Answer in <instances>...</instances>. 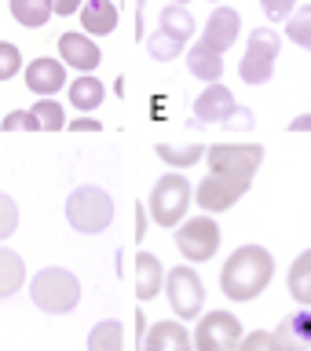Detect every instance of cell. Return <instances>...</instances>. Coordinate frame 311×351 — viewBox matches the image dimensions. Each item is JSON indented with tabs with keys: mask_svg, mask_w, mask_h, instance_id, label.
<instances>
[{
	"mask_svg": "<svg viewBox=\"0 0 311 351\" xmlns=\"http://www.w3.org/2000/svg\"><path fill=\"white\" fill-rule=\"evenodd\" d=\"M286 285H290V296L301 307H311V249H304L301 256L290 263V274H286Z\"/></svg>",
	"mask_w": 311,
	"mask_h": 351,
	"instance_id": "obj_24",
	"label": "cell"
},
{
	"mask_svg": "<svg viewBox=\"0 0 311 351\" xmlns=\"http://www.w3.org/2000/svg\"><path fill=\"white\" fill-rule=\"evenodd\" d=\"M22 66V51L11 40H0V81H11Z\"/></svg>",
	"mask_w": 311,
	"mask_h": 351,
	"instance_id": "obj_32",
	"label": "cell"
},
{
	"mask_svg": "<svg viewBox=\"0 0 311 351\" xmlns=\"http://www.w3.org/2000/svg\"><path fill=\"white\" fill-rule=\"evenodd\" d=\"M66 128L70 132H103V125L95 117H73V121H66Z\"/></svg>",
	"mask_w": 311,
	"mask_h": 351,
	"instance_id": "obj_37",
	"label": "cell"
},
{
	"mask_svg": "<svg viewBox=\"0 0 311 351\" xmlns=\"http://www.w3.org/2000/svg\"><path fill=\"white\" fill-rule=\"evenodd\" d=\"M183 44H187V40H180V37H172V33L158 29V33L147 40V51H150V59H158V62H172V59H180V55H183Z\"/></svg>",
	"mask_w": 311,
	"mask_h": 351,
	"instance_id": "obj_27",
	"label": "cell"
},
{
	"mask_svg": "<svg viewBox=\"0 0 311 351\" xmlns=\"http://www.w3.org/2000/svg\"><path fill=\"white\" fill-rule=\"evenodd\" d=\"M282 326L290 329V333L301 340V344L311 348V307H297L290 318H282Z\"/></svg>",
	"mask_w": 311,
	"mask_h": 351,
	"instance_id": "obj_30",
	"label": "cell"
},
{
	"mask_svg": "<svg viewBox=\"0 0 311 351\" xmlns=\"http://www.w3.org/2000/svg\"><path fill=\"white\" fill-rule=\"evenodd\" d=\"M22 285H26V260L15 249L0 245V300L15 296Z\"/></svg>",
	"mask_w": 311,
	"mask_h": 351,
	"instance_id": "obj_21",
	"label": "cell"
},
{
	"mask_svg": "<svg viewBox=\"0 0 311 351\" xmlns=\"http://www.w3.org/2000/svg\"><path fill=\"white\" fill-rule=\"evenodd\" d=\"M205 161H209V172L246 176V180H253L264 165V147L260 143H213V147L205 150Z\"/></svg>",
	"mask_w": 311,
	"mask_h": 351,
	"instance_id": "obj_9",
	"label": "cell"
},
{
	"mask_svg": "<svg viewBox=\"0 0 311 351\" xmlns=\"http://www.w3.org/2000/svg\"><path fill=\"white\" fill-rule=\"evenodd\" d=\"M30 296L44 315H70L81 304V282L66 267H44L30 278Z\"/></svg>",
	"mask_w": 311,
	"mask_h": 351,
	"instance_id": "obj_3",
	"label": "cell"
},
{
	"mask_svg": "<svg viewBox=\"0 0 311 351\" xmlns=\"http://www.w3.org/2000/svg\"><path fill=\"white\" fill-rule=\"evenodd\" d=\"M22 81H26V88L37 99H51L55 92L66 88V62L62 59H48V55H44V59H33L26 66V77H22Z\"/></svg>",
	"mask_w": 311,
	"mask_h": 351,
	"instance_id": "obj_12",
	"label": "cell"
},
{
	"mask_svg": "<svg viewBox=\"0 0 311 351\" xmlns=\"http://www.w3.org/2000/svg\"><path fill=\"white\" fill-rule=\"evenodd\" d=\"M4 132H41V121L33 117V110H11L8 117H0Z\"/></svg>",
	"mask_w": 311,
	"mask_h": 351,
	"instance_id": "obj_31",
	"label": "cell"
},
{
	"mask_svg": "<svg viewBox=\"0 0 311 351\" xmlns=\"http://www.w3.org/2000/svg\"><path fill=\"white\" fill-rule=\"evenodd\" d=\"M282 51L279 29H253L249 33V48L238 62V73L246 84H268L275 77V59Z\"/></svg>",
	"mask_w": 311,
	"mask_h": 351,
	"instance_id": "obj_8",
	"label": "cell"
},
{
	"mask_svg": "<svg viewBox=\"0 0 311 351\" xmlns=\"http://www.w3.org/2000/svg\"><path fill=\"white\" fill-rule=\"evenodd\" d=\"M205 150L209 147H202V143H158V147H154V154H158V158L169 165L172 172L194 169V165L205 158Z\"/></svg>",
	"mask_w": 311,
	"mask_h": 351,
	"instance_id": "obj_20",
	"label": "cell"
},
{
	"mask_svg": "<svg viewBox=\"0 0 311 351\" xmlns=\"http://www.w3.org/2000/svg\"><path fill=\"white\" fill-rule=\"evenodd\" d=\"M209 4H220V0H209Z\"/></svg>",
	"mask_w": 311,
	"mask_h": 351,
	"instance_id": "obj_41",
	"label": "cell"
},
{
	"mask_svg": "<svg viewBox=\"0 0 311 351\" xmlns=\"http://www.w3.org/2000/svg\"><path fill=\"white\" fill-rule=\"evenodd\" d=\"M33 117H37L41 128H48V132L66 128V114H62V106L55 103V99H37V103H33Z\"/></svg>",
	"mask_w": 311,
	"mask_h": 351,
	"instance_id": "obj_28",
	"label": "cell"
},
{
	"mask_svg": "<svg viewBox=\"0 0 311 351\" xmlns=\"http://www.w3.org/2000/svg\"><path fill=\"white\" fill-rule=\"evenodd\" d=\"M59 59L66 66H73L77 73H92L99 62H103V51L99 44L88 37V33H62L59 37Z\"/></svg>",
	"mask_w": 311,
	"mask_h": 351,
	"instance_id": "obj_14",
	"label": "cell"
},
{
	"mask_svg": "<svg viewBox=\"0 0 311 351\" xmlns=\"http://www.w3.org/2000/svg\"><path fill=\"white\" fill-rule=\"evenodd\" d=\"M161 29L165 33H172V37H180V40H191L194 37V15L187 11L183 4H169V8H161Z\"/></svg>",
	"mask_w": 311,
	"mask_h": 351,
	"instance_id": "obj_25",
	"label": "cell"
},
{
	"mask_svg": "<svg viewBox=\"0 0 311 351\" xmlns=\"http://www.w3.org/2000/svg\"><path fill=\"white\" fill-rule=\"evenodd\" d=\"M81 26L88 37H110L117 29V4L114 0H84Z\"/></svg>",
	"mask_w": 311,
	"mask_h": 351,
	"instance_id": "obj_17",
	"label": "cell"
},
{
	"mask_svg": "<svg viewBox=\"0 0 311 351\" xmlns=\"http://www.w3.org/2000/svg\"><path fill=\"white\" fill-rule=\"evenodd\" d=\"M8 8H11V19H15L19 26H26V29L48 26V19L55 15L51 0H8Z\"/></svg>",
	"mask_w": 311,
	"mask_h": 351,
	"instance_id": "obj_22",
	"label": "cell"
},
{
	"mask_svg": "<svg viewBox=\"0 0 311 351\" xmlns=\"http://www.w3.org/2000/svg\"><path fill=\"white\" fill-rule=\"evenodd\" d=\"M66 92H70V106H73V110H81V114H92V110L103 103L106 84L99 81V77H92V73H77L73 81L66 84Z\"/></svg>",
	"mask_w": 311,
	"mask_h": 351,
	"instance_id": "obj_18",
	"label": "cell"
},
{
	"mask_svg": "<svg viewBox=\"0 0 311 351\" xmlns=\"http://www.w3.org/2000/svg\"><path fill=\"white\" fill-rule=\"evenodd\" d=\"M176 249L187 263H209L220 252V223L216 216H187L180 227H176Z\"/></svg>",
	"mask_w": 311,
	"mask_h": 351,
	"instance_id": "obj_6",
	"label": "cell"
},
{
	"mask_svg": "<svg viewBox=\"0 0 311 351\" xmlns=\"http://www.w3.org/2000/svg\"><path fill=\"white\" fill-rule=\"evenodd\" d=\"M238 33H242V15L235 8H213V15H209V22H205V29H202V40L205 48H213V51H231L235 48V40H238Z\"/></svg>",
	"mask_w": 311,
	"mask_h": 351,
	"instance_id": "obj_11",
	"label": "cell"
},
{
	"mask_svg": "<svg viewBox=\"0 0 311 351\" xmlns=\"http://www.w3.org/2000/svg\"><path fill=\"white\" fill-rule=\"evenodd\" d=\"M187 70H191V77H198V81L216 84L220 77H224V55L213 51V48H205V44L198 40L194 48L187 51Z\"/></svg>",
	"mask_w": 311,
	"mask_h": 351,
	"instance_id": "obj_19",
	"label": "cell"
},
{
	"mask_svg": "<svg viewBox=\"0 0 311 351\" xmlns=\"http://www.w3.org/2000/svg\"><path fill=\"white\" fill-rule=\"evenodd\" d=\"M260 4H264V15L275 19V22L290 19L293 11H297V0H260Z\"/></svg>",
	"mask_w": 311,
	"mask_h": 351,
	"instance_id": "obj_36",
	"label": "cell"
},
{
	"mask_svg": "<svg viewBox=\"0 0 311 351\" xmlns=\"http://www.w3.org/2000/svg\"><path fill=\"white\" fill-rule=\"evenodd\" d=\"M55 15H73L77 8H84V0H51Z\"/></svg>",
	"mask_w": 311,
	"mask_h": 351,
	"instance_id": "obj_38",
	"label": "cell"
},
{
	"mask_svg": "<svg viewBox=\"0 0 311 351\" xmlns=\"http://www.w3.org/2000/svg\"><path fill=\"white\" fill-rule=\"evenodd\" d=\"M275 278V256L264 245H238L220 267V289L235 304H253Z\"/></svg>",
	"mask_w": 311,
	"mask_h": 351,
	"instance_id": "obj_1",
	"label": "cell"
},
{
	"mask_svg": "<svg viewBox=\"0 0 311 351\" xmlns=\"http://www.w3.org/2000/svg\"><path fill=\"white\" fill-rule=\"evenodd\" d=\"M242 337H246V329H242L238 315L205 311L194 326V351H238Z\"/></svg>",
	"mask_w": 311,
	"mask_h": 351,
	"instance_id": "obj_10",
	"label": "cell"
},
{
	"mask_svg": "<svg viewBox=\"0 0 311 351\" xmlns=\"http://www.w3.org/2000/svg\"><path fill=\"white\" fill-rule=\"evenodd\" d=\"M238 351H271V329H253V333H246Z\"/></svg>",
	"mask_w": 311,
	"mask_h": 351,
	"instance_id": "obj_35",
	"label": "cell"
},
{
	"mask_svg": "<svg viewBox=\"0 0 311 351\" xmlns=\"http://www.w3.org/2000/svg\"><path fill=\"white\" fill-rule=\"evenodd\" d=\"M253 125H257V114H253V110H246V106H235V110L224 117V128H231V132H249Z\"/></svg>",
	"mask_w": 311,
	"mask_h": 351,
	"instance_id": "obj_34",
	"label": "cell"
},
{
	"mask_svg": "<svg viewBox=\"0 0 311 351\" xmlns=\"http://www.w3.org/2000/svg\"><path fill=\"white\" fill-rule=\"evenodd\" d=\"M19 230V205H15V197L0 191V245L11 238Z\"/></svg>",
	"mask_w": 311,
	"mask_h": 351,
	"instance_id": "obj_29",
	"label": "cell"
},
{
	"mask_svg": "<svg viewBox=\"0 0 311 351\" xmlns=\"http://www.w3.org/2000/svg\"><path fill=\"white\" fill-rule=\"evenodd\" d=\"M253 180L246 176H224V172H209L202 183L194 186V205L202 208L205 216H220L227 208H235L242 197L249 194Z\"/></svg>",
	"mask_w": 311,
	"mask_h": 351,
	"instance_id": "obj_7",
	"label": "cell"
},
{
	"mask_svg": "<svg viewBox=\"0 0 311 351\" xmlns=\"http://www.w3.org/2000/svg\"><path fill=\"white\" fill-rule=\"evenodd\" d=\"M88 351H125V326L117 318H103L92 326V333L84 340Z\"/></svg>",
	"mask_w": 311,
	"mask_h": 351,
	"instance_id": "obj_23",
	"label": "cell"
},
{
	"mask_svg": "<svg viewBox=\"0 0 311 351\" xmlns=\"http://www.w3.org/2000/svg\"><path fill=\"white\" fill-rule=\"evenodd\" d=\"M286 37H290L297 48L311 51V4L297 8L290 19H286Z\"/></svg>",
	"mask_w": 311,
	"mask_h": 351,
	"instance_id": "obj_26",
	"label": "cell"
},
{
	"mask_svg": "<svg viewBox=\"0 0 311 351\" xmlns=\"http://www.w3.org/2000/svg\"><path fill=\"white\" fill-rule=\"evenodd\" d=\"M114 197H110L103 186L95 183H84L77 186V191H70V197H66V223H70L77 234H103V230L114 223Z\"/></svg>",
	"mask_w": 311,
	"mask_h": 351,
	"instance_id": "obj_2",
	"label": "cell"
},
{
	"mask_svg": "<svg viewBox=\"0 0 311 351\" xmlns=\"http://www.w3.org/2000/svg\"><path fill=\"white\" fill-rule=\"evenodd\" d=\"M191 202H194V186L191 180H187L183 172H165L158 183H154V191H150V219L158 227L165 230H176L187 219V213H191Z\"/></svg>",
	"mask_w": 311,
	"mask_h": 351,
	"instance_id": "obj_4",
	"label": "cell"
},
{
	"mask_svg": "<svg viewBox=\"0 0 311 351\" xmlns=\"http://www.w3.org/2000/svg\"><path fill=\"white\" fill-rule=\"evenodd\" d=\"M235 106H238L235 92H231L224 81H216V84H209L205 92L194 99V117L191 121H198V125H224V117Z\"/></svg>",
	"mask_w": 311,
	"mask_h": 351,
	"instance_id": "obj_13",
	"label": "cell"
},
{
	"mask_svg": "<svg viewBox=\"0 0 311 351\" xmlns=\"http://www.w3.org/2000/svg\"><path fill=\"white\" fill-rule=\"evenodd\" d=\"M290 132H293V136H304V132H311V114L293 117V121H290Z\"/></svg>",
	"mask_w": 311,
	"mask_h": 351,
	"instance_id": "obj_39",
	"label": "cell"
},
{
	"mask_svg": "<svg viewBox=\"0 0 311 351\" xmlns=\"http://www.w3.org/2000/svg\"><path fill=\"white\" fill-rule=\"evenodd\" d=\"M172 4H187V0H172Z\"/></svg>",
	"mask_w": 311,
	"mask_h": 351,
	"instance_id": "obj_40",
	"label": "cell"
},
{
	"mask_svg": "<svg viewBox=\"0 0 311 351\" xmlns=\"http://www.w3.org/2000/svg\"><path fill=\"white\" fill-rule=\"evenodd\" d=\"M271 351H308V344H301L290 329H286L282 322L271 329Z\"/></svg>",
	"mask_w": 311,
	"mask_h": 351,
	"instance_id": "obj_33",
	"label": "cell"
},
{
	"mask_svg": "<svg viewBox=\"0 0 311 351\" xmlns=\"http://www.w3.org/2000/svg\"><path fill=\"white\" fill-rule=\"evenodd\" d=\"M165 296H169V307L180 322H198L205 307V282L191 263H176V267L165 274Z\"/></svg>",
	"mask_w": 311,
	"mask_h": 351,
	"instance_id": "obj_5",
	"label": "cell"
},
{
	"mask_svg": "<svg viewBox=\"0 0 311 351\" xmlns=\"http://www.w3.org/2000/svg\"><path fill=\"white\" fill-rule=\"evenodd\" d=\"M132 282H136V300H154L165 289V263L154 252H136V267H132Z\"/></svg>",
	"mask_w": 311,
	"mask_h": 351,
	"instance_id": "obj_16",
	"label": "cell"
},
{
	"mask_svg": "<svg viewBox=\"0 0 311 351\" xmlns=\"http://www.w3.org/2000/svg\"><path fill=\"white\" fill-rule=\"evenodd\" d=\"M143 351H194V337L187 333V326L176 322H154L143 337Z\"/></svg>",
	"mask_w": 311,
	"mask_h": 351,
	"instance_id": "obj_15",
	"label": "cell"
}]
</instances>
